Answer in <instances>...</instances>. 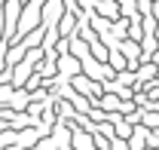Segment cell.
<instances>
[{
  "label": "cell",
  "instance_id": "cell-1",
  "mask_svg": "<svg viewBox=\"0 0 159 150\" xmlns=\"http://www.w3.org/2000/svg\"><path fill=\"white\" fill-rule=\"evenodd\" d=\"M95 9L101 16H107V19H119V6H113V0H98Z\"/></svg>",
  "mask_w": 159,
  "mask_h": 150
},
{
  "label": "cell",
  "instance_id": "cell-2",
  "mask_svg": "<svg viewBox=\"0 0 159 150\" xmlns=\"http://www.w3.org/2000/svg\"><path fill=\"white\" fill-rule=\"evenodd\" d=\"M110 150H129V144H125V141H116V138H113V141H110Z\"/></svg>",
  "mask_w": 159,
  "mask_h": 150
},
{
  "label": "cell",
  "instance_id": "cell-3",
  "mask_svg": "<svg viewBox=\"0 0 159 150\" xmlns=\"http://www.w3.org/2000/svg\"><path fill=\"white\" fill-rule=\"evenodd\" d=\"M156 19H159V0H156Z\"/></svg>",
  "mask_w": 159,
  "mask_h": 150
}]
</instances>
